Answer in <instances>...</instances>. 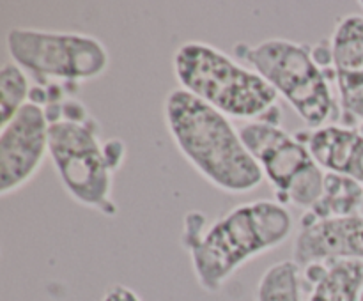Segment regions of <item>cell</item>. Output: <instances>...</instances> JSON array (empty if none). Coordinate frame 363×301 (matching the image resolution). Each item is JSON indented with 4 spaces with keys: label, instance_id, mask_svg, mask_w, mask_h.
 Wrapping results in <instances>:
<instances>
[{
    "label": "cell",
    "instance_id": "cell-3",
    "mask_svg": "<svg viewBox=\"0 0 363 301\" xmlns=\"http://www.w3.org/2000/svg\"><path fill=\"white\" fill-rule=\"evenodd\" d=\"M172 66L177 87L227 117L259 119L272 112L279 99L257 71L208 42H183L174 53Z\"/></svg>",
    "mask_w": 363,
    "mask_h": 301
},
{
    "label": "cell",
    "instance_id": "cell-6",
    "mask_svg": "<svg viewBox=\"0 0 363 301\" xmlns=\"http://www.w3.org/2000/svg\"><path fill=\"white\" fill-rule=\"evenodd\" d=\"M240 133L264 179L275 190L277 202L286 208L312 209L321 200L326 172L305 142L268 120L245 124Z\"/></svg>",
    "mask_w": 363,
    "mask_h": 301
},
{
    "label": "cell",
    "instance_id": "cell-17",
    "mask_svg": "<svg viewBox=\"0 0 363 301\" xmlns=\"http://www.w3.org/2000/svg\"><path fill=\"white\" fill-rule=\"evenodd\" d=\"M360 301H363V290H362V296H360Z\"/></svg>",
    "mask_w": 363,
    "mask_h": 301
},
{
    "label": "cell",
    "instance_id": "cell-13",
    "mask_svg": "<svg viewBox=\"0 0 363 301\" xmlns=\"http://www.w3.org/2000/svg\"><path fill=\"white\" fill-rule=\"evenodd\" d=\"M363 204V186L350 177L326 174L325 193L321 200L311 209V216L315 220L353 216Z\"/></svg>",
    "mask_w": 363,
    "mask_h": 301
},
{
    "label": "cell",
    "instance_id": "cell-9",
    "mask_svg": "<svg viewBox=\"0 0 363 301\" xmlns=\"http://www.w3.org/2000/svg\"><path fill=\"white\" fill-rule=\"evenodd\" d=\"M293 261L300 269L337 261H363V216L305 222L294 237Z\"/></svg>",
    "mask_w": 363,
    "mask_h": 301
},
{
    "label": "cell",
    "instance_id": "cell-15",
    "mask_svg": "<svg viewBox=\"0 0 363 301\" xmlns=\"http://www.w3.org/2000/svg\"><path fill=\"white\" fill-rule=\"evenodd\" d=\"M30 81L27 71L18 64L6 62L0 69V112L2 126L9 123L30 99Z\"/></svg>",
    "mask_w": 363,
    "mask_h": 301
},
{
    "label": "cell",
    "instance_id": "cell-10",
    "mask_svg": "<svg viewBox=\"0 0 363 301\" xmlns=\"http://www.w3.org/2000/svg\"><path fill=\"white\" fill-rule=\"evenodd\" d=\"M332 64L344 112L363 120V16L350 14L332 34Z\"/></svg>",
    "mask_w": 363,
    "mask_h": 301
},
{
    "label": "cell",
    "instance_id": "cell-1",
    "mask_svg": "<svg viewBox=\"0 0 363 301\" xmlns=\"http://www.w3.org/2000/svg\"><path fill=\"white\" fill-rule=\"evenodd\" d=\"M163 117L177 151L211 186L230 195L261 186L264 176L225 113L176 87L163 101Z\"/></svg>",
    "mask_w": 363,
    "mask_h": 301
},
{
    "label": "cell",
    "instance_id": "cell-2",
    "mask_svg": "<svg viewBox=\"0 0 363 301\" xmlns=\"http://www.w3.org/2000/svg\"><path fill=\"white\" fill-rule=\"evenodd\" d=\"M294 230L293 215L277 200L238 204L186 244L197 283L209 294L248 261L279 248Z\"/></svg>",
    "mask_w": 363,
    "mask_h": 301
},
{
    "label": "cell",
    "instance_id": "cell-4",
    "mask_svg": "<svg viewBox=\"0 0 363 301\" xmlns=\"http://www.w3.org/2000/svg\"><path fill=\"white\" fill-rule=\"evenodd\" d=\"M238 55L289 103L307 126L318 130L332 117L335 101L330 84L305 45L272 38L254 46H243Z\"/></svg>",
    "mask_w": 363,
    "mask_h": 301
},
{
    "label": "cell",
    "instance_id": "cell-11",
    "mask_svg": "<svg viewBox=\"0 0 363 301\" xmlns=\"http://www.w3.org/2000/svg\"><path fill=\"white\" fill-rule=\"evenodd\" d=\"M305 144L323 170L350 177L363 186V135L360 131L328 124L311 131Z\"/></svg>",
    "mask_w": 363,
    "mask_h": 301
},
{
    "label": "cell",
    "instance_id": "cell-8",
    "mask_svg": "<svg viewBox=\"0 0 363 301\" xmlns=\"http://www.w3.org/2000/svg\"><path fill=\"white\" fill-rule=\"evenodd\" d=\"M50 123L43 106L28 101L0 131V195L21 190L48 156Z\"/></svg>",
    "mask_w": 363,
    "mask_h": 301
},
{
    "label": "cell",
    "instance_id": "cell-14",
    "mask_svg": "<svg viewBox=\"0 0 363 301\" xmlns=\"http://www.w3.org/2000/svg\"><path fill=\"white\" fill-rule=\"evenodd\" d=\"M255 301H303L300 266L291 259V261L277 262L266 269L257 283Z\"/></svg>",
    "mask_w": 363,
    "mask_h": 301
},
{
    "label": "cell",
    "instance_id": "cell-16",
    "mask_svg": "<svg viewBox=\"0 0 363 301\" xmlns=\"http://www.w3.org/2000/svg\"><path fill=\"white\" fill-rule=\"evenodd\" d=\"M101 301H144L131 287L123 285V283H116L110 289H106L105 296Z\"/></svg>",
    "mask_w": 363,
    "mask_h": 301
},
{
    "label": "cell",
    "instance_id": "cell-5",
    "mask_svg": "<svg viewBox=\"0 0 363 301\" xmlns=\"http://www.w3.org/2000/svg\"><path fill=\"white\" fill-rule=\"evenodd\" d=\"M48 156L66 193L77 204L106 216L117 212L112 200L113 169L92 119L50 123Z\"/></svg>",
    "mask_w": 363,
    "mask_h": 301
},
{
    "label": "cell",
    "instance_id": "cell-18",
    "mask_svg": "<svg viewBox=\"0 0 363 301\" xmlns=\"http://www.w3.org/2000/svg\"><path fill=\"white\" fill-rule=\"evenodd\" d=\"M360 6H362V7H363V0H362V2H360Z\"/></svg>",
    "mask_w": 363,
    "mask_h": 301
},
{
    "label": "cell",
    "instance_id": "cell-7",
    "mask_svg": "<svg viewBox=\"0 0 363 301\" xmlns=\"http://www.w3.org/2000/svg\"><path fill=\"white\" fill-rule=\"evenodd\" d=\"M6 42L14 64L41 80L91 81L108 69V50L94 35L16 27Z\"/></svg>",
    "mask_w": 363,
    "mask_h": 301
},
{
    "label": "cell",
    "instance_id": "cell-12",
    "mask_svg": "<svg viewBox=\"0 0 363 301\" xmlns=\"http://www.w3.org/2000/svg\"><path fill=\"white\" fill-rule=\"evenodd\" d=\"M363 261H337L314 283L308 301H360Z\"/></svg>",
    "mask_w": 363,
    "mask_h": 301
}]
</instances>
